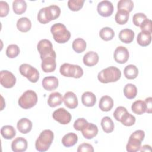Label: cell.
<instances>
[{
    "label": "cell",
    "instance_id": "cell-7",
    "mask_svg": "<svg viewBox=\"0 0 152 152\" xmlns=\"http://www.w3.org/2000/svg\"><path fill=\"white\" fill-rule=\"evenodd\" d=\"M59 71L61 75L66 77L79 78L83 75V70L81 66L68 63L62 64L60 67Z\"/></svg>",
    "mask_w": 152,
    "mask_h": 152
},
{
    "label": "cell",
    "instance_id": "cell-6",
    "mask_svg": "<svg viewBox=\"0 0 152 152\" xmlns=\"http://www.w3.org/2000/svg\"><path fill=\"white\" fill-rule=\"evenodd\" d=\"M37 102V96L35 91L28 90L24 92V93L19 98L18 103L19 106L24 109H28L34 106Z\"/></svg>",
    "mask_w": 152,
    "mask_h": 152
},
{
    "label": "cell",
    "instance_id": "cell-38",
    "mask_svg": "<svg viewBox=\"0 0 152 152\" xmlns=\"http://www.w3.org/2000/svg\"><path fill=\"white\" fill-rule=\"evenodd\" d=\"M118 10H123L130 12L134 8V3L131 0H121L118 2Z\"/></svg>",
    "mask_w": 152,
    "mask_h": 152
},
{
    "label": "cell",
    "instance_id": "cell-32",
    "mask_svg": "<svg viewBox=\"0 0 152 152\" xmlns=\"http://www.w3.org/2000/svg\"><path fill=\"white\" fill-rule=\"evenodd\" d=\"M101 126L103 131L106 133H110L114 129V124L109 116H104L101 121Z\"/></svg>",
    "mask_w": 152,
    "mask_h": 152
},
{
    "label": "cell",
    "instance_id": "cell-42",
    "mask_svg": "<svg viewBox=\"0 0 152 152\" xmlns=\"http://www.w3.org/2000/svg\"><path fill=\"white\" fill-rule=\"evenodd\" d=\"M88 122L87 120L83 118H78L77 120L75 121L73 126L74 128L77 131H81L83 128H84V126L87 125Z\"/></svg>",
    "mask_w": 152,
    "mask_h": 152
},
{
    "label": "cell",
    "instance_id": "cell-30",
    "mask_svg": "<svg viewBox=\"0 0 152 152\" xmlns=\"http://www.w3.org/2000/svg\"><path fill=\"white\" fill-rule=\"evenodd\" d=\"M12 8L14 13L21 15L27 9V4L24 0H15L12 2Z\"/></svg>",
    "mask_w": 152,
    "mask_h": 152
},
{
    "label": "cell",
    "instance_id": "cell-28",
    "mask_svg": "<svg viewBox=\"0 0 152 152\" xmlns=\"http://www.w3.org/2000/svg\"><path fill=\"white\" fill-rule=\"evenodd\" d=\"M125 77L129 80H133L137 78L138 74V69L134 65H128L125 66L124 70Z\"/></svg>",
    "mask_w": 152,
    "mask_h": 152
},
{
    "label": "cell",
    "instance_id": "cell-40",
    "mask_svg": "<svg viewBox=\"0 0 152 152\" xmlns=\"http://www.w3.org/2000/svg\"><path fill=\"white\" fill-rule=\"evenodd\" d=\"M84 3V0H69L68 6L71 11H78L83 8Z\"/></svg>",
    "mask_w": 152,
    "mask_h": 152
},
{
    "label": "cell",
    "instance_id": "cell-39",
    "mask_svg": "<svg viewBox=\"0 0 152 152\" xmlns=\"http://www.w3.org/2000/svg\"><path fill=\"white\" fill-rule=\"evenodd\" d=\"M20 53V49L17 45H10L6 49V55L10 58H14Z\"/></svg>",
    "mask_w": 152,
    "mask_h": 152
},
{
    "label": "cell",
    "instance_id": "cell-44",
    "mask_svg": "<svg viewBox=\"0 0 152 152\" xmlns=\"http://www.w3.org/2000/svg\"><path fill=\"white\" fill-rule=\"evenodd\" d=\"M151 24L152 22L151 20L148 18L145 19L141 24V25L140 26L141 31L147 32L151 34Z\"/></svg>",
    "mask_w": 152,
    "mask_h": 152
},
{
    "label": "cell",
    "instance_id": "cell-43",
    "mask_svg": "<svg viewBox=\"0 0 152 152\" xmlns=\"http://www.w3.org/2000/svg\"><path fill=\"white\" fill-rule=\"evenodd\" d=\"M10 11V7L8 3L5 1H0V16L4 17L8 14Z\"/></svg>",
    "mask_w": 152,
    "mask_h": 152
},
{
    "label": "cell",
    "instance_id": "cell-5",
    "mask_svg": "<svg viewBox=\"0 0 152 152\" xmlns=\"http://www.w3.org/2000/svg\"><path fill=\"white\" fill-rule=\"evenodd\" d=\"M145 137V132L142 130L134 131L129 137L128 142L126 146V151L128 152H136L140 150L141 142Z\"/></svg>",
    "mask_w": 152,
    "mask_h": 152
},
{
    "label": "cell",
    "instance_id": "cell-21",
    "mask_svg": "<svg viewBox=\"0 0 152 152\" xmlns=\"http://www.w3.org/2000/svg\"><path fill=\"white\" fill-rule=\"evenodd\" d=\"M135 33L131 29L124 28L119 33V38L121 42L125 43H131L134 38Z\"/></svg>",
    "mask_w": 152,
    "mask_h": 152
},
{
    "label": "cell",
    "instance_id": "cell-16",
    "mask_svg": "<svg viewBox=\"0 0 152 152\" xmlns=\"http://www.w3.org/2000/svg\"><path fill=\"white\" fill-rule=\"evenodd\" d=\"M27 141L23 137H17L11 143L12 150L14 152H23L27 148Z\"/></svg>",
    "mask_w": 152,
    "mask_h": 152
},
{
    "label": "cell",
    "instance_id": "cell-14",
    "mask_svg": "<svg viewBox=\"0 0 152 152\" xmlns=\"http://www.w3.org/2000/svg\"><path fill=\"white\" fill-rule=\"evenodd\" d=\"M41 67L45 72H53L56 66V56H48L42 59Z\"/></svg>",
    "mask_w": 152,
    "mask_h": 152
},
{
    "label": "cell",
    "instance_id": "cell-47",
    "mask_svg": "<svg viewBox=\"0 0 152 152\" xmlns=\"http://www.w3.org/2000/svg\"><path fill=\"white\" fill-rule=\"evenodd\" d=\"M151 100H152V98L151 97H149L146 98L145 101H144L145 104V106H146V111H145V112L148 113H151V110H152Z\"/></svg>",
    "mask_w": 152,
    "mask_h": 152
},
{
    "label": "cell",
    "instance_id": "cell-34",
    "mask_svg": "<svg viewBox=\"0 0 152 152\" xmlns=\"http://www.w3.org/2000/svg\"><path fill=\"white\" fill-rule=\"evenodd\" d=\"M124 93L127 99H134L137 94V88L134 84L131 83L127 84L124 88Z\"/></svg>",
    "mask_w": 152,
    "mask_h": 152
},
{
    "label": "cell",
    "instance_id": "cell-24",
    "mask_svg": "<svg viewBox=\"0 0 152 152\" xmlns=\"http://www.w3.org/2000/svg\"><path fill=\"white\" fill-rule=\"evenodd\" d=\"M63 102V97L62 94L59 92H53L49 94L48 103L50 107H55L60 105Z\"/></svg>",
    "mask_w": 152,
    "mask_h": 152
},
{
    "label": "cell",
    "instance_id": "cell-9",
    "mask_svg": "<svg viewBox=\"0 0 152 152\" xmlns=\"http://www.w3.org/2000/svg\"><path fill=\"white\" fill-rule=\"evenodd\" d=\"M19 71L23 76L26 77L31 83H36L39 79L38 70L29 64H21L19 67Z\"/></svg>",
    "mask_w": 152,
    "mask_h": 152
},
{
    "label": "cell",
    "instance_id": "cell-15",
    "mask_svg": "<svg viewBox=\"0 0 152 152\" xmlns=\"http://www.w3.org/2000/svg\"><path fill=\"white\" fill-rule=\"evenodd\" d=\"M65 105L69 109H75L77 107L78 101L77 96L72 91H68L65 93L63 98Z\"/></svg>",
    "mask_w": 152,
    "mask_h": 152
},
{
    "label": "cell",
    "instance_id": "cell-37",
    "mask_svg": "<svg viewBox=\"0 0 152 152\" xmlns=\"http://www.w3.org/2000/svg\"><path fill=\"white\" fill-rule=\"evenodd\" d=\"M119 122H121L125 126H130L135 124V118L134 116H133L131 113H128V111H126L121 116Z\"/></svg>",
    "mask_w": 152,
    "mask_h": 152
},
{
    "label": "cell",
    "instance_id": "cell-1",
    "mask_svg": "<svg viewBox=\"0 0 152 152\" xmlns=\"http://www.w3.org/2000/svg\"><path fill=\"white\" fill-rule=\"evenodd\" d=\"M60 14V8L58 5H52L40 10L37 14V20L42 24H46L58 18Z\"/></svg>",
    "mask_w": 152,
    "mask_h": 152
},
{
    "label": "cell",
    "instance_id": "cell-17",
    "mask_svg": "<svg viewBox=\"0 0 152 152\" xmlns=\"http://www.w3.org/2000/svg\"><path fill=\"white\" fill-rule=\"evenodd\" d=\"M43 88L47 91L55 90L59 84L58 80L54 76H48L45 77L42 82Z\"/></svg>",
    "mask_w": 152,
    "mask_h": 152
},
{
    "label": "cell",
    "instance_id": "cell-35",
    "mask_svg": "<svg viewBox=\"0 0 152 152\" xmlns=\"http://www.w3.org/2000/svg\"><path fill=\"white\" fill-rule=\"evenodd\" d=\"M129 18V12L123 10H118L117 12L116 13L115 19V21L120 24H125L128 20Z\"/></svg>",
    "mask_w": 152,
    "mask_h": 152
},
{
    "label": "cell",
    "instance_id": "cell-45",
    "mask_svg": "<svg viewBox=\"0 0 152 152\" xmlns=\"http://www.w3.org/2000/svg\"><path fill=\"white\" fill-rule=\"evenodd\" d=\"M78 152H93L94 148L90 144L82 143L81 144L77 149Z\"/></svg>",
    "mask_w": 152,
    "mask_h": 152
},
{
    "label": "cell",
    "instance_id": "cell-4",
    "mask_svg": "<svg viewBox=\"0 0 152 152\" xmlns=\"http://www.w3.org/2000/svg\"><path fill=\"white\" fill-rule=\"evenodd\" d=\"M50 31L54 40L59 43H64L68 42L71 37V33L65 26L62 23H55L52 26Z\"/></svg>",
    "mask_w": 152,
    "mask_h": 152
},
{
    "label": "cell",
    "instance_id": "cell-31",
    "mask_svg": "<svg viewBox=\"0 0 152 152\" xmlns=\"http://www.w3.org/2000/svg\"><path fill=\"white\" fill-rule=\"evenodd\" d=\"M132 111L137 115H142L146 111V106L144 101L138 100L135 101L131 106Z\"/></svg>",
    "mask_w": 152,
    "mask_h": 152
},
{
    "label": "cell",
    "instance_id": "cell-25",
    "mask_svg": "<svg viewBox=\"0 0 152 152\" xmlns=\"http://www.w3.org/2000/svg\"><path fill=\"white\" fill-rule=\"evenodd\" d=\"M78 141V136L74 132H69L65 134L62 138V143L66 147L74 145Z\"/></svg>",
    "mask_w": 152,
    "mask_h": 152
},
{
    "label": "cell",
    "instance_id": "cell-18",
    "mask_svg": "<svg viewBox=\"0 0 152 152\" xmlns=\"http://www.w3.org/2000/svg\"><path fill=\"white\" fill-rule=\"evenodd\" d=\"M81 131L84 138L87 139H92L97 135L98 133V128L96 125L88 122Z\"/></svg>",
    "mask_w": 152,
    "mask_h": 152
},
{
    "label": "cell",
    "instance_id": "cell-26",
    "mask_svg": "<svg viewBox=\"0 0 152 152\" xmlns=\"http://www.w3.org/2000/svg\"><path fill=\"white\" fill-rule=\"evenodd\" d=\"M17 27L21 32H27L31 27V22L27 17H21L17 22Z\"/></svg>",
    "mask_w": 152,
    "mask_h": 152
},
{
    "label": "cell",
    "instance_id": "cell-33",
    "mask_svg": "<svg viewBox=\"0 0 152 152\" xmlns=\"http://www.w3.org/2000/svg\"><path fill=\"white\" fill-rule=\"evenodd\" d=\"M86 46H87L86 42L82 38L75 39L73 41L72 44V47L73 50L78 53L83 52L86 50Z\"/></svg>",
    "mask_w": 152,
    "mask_h": 152
},
{
    "label": "cell",
    "instance_id": "cell-46",
    "mask_svg": "<svg viewBox=\"0 0 152 152\" xmlns=\"http://www.w3.org/2000/svg\"><path fill=\"white\" fill-rule=\"evenodd\" d=\"M126 111H127V110H126V109L125 107L119 106V107H116V109L114 111V112H113V117L115 118V119L116 121H119L121 116Z\"/></svg>",
    "mask_w": 152,
    "mask_h": 152
},
{
    "label": "cell",
    "instance_id": "cell-29",
    "mask_svg": "<svg viewBox=\"0 0 152 152\" xmlns=\"http://www.w3.org/2000/svg\"><path fill=\"white\" fill-rule=\"evenodd\" d=\"M1 134L5 139L11 140L15 136L16 131L11 125H4L1 129Z\"/></svg>",
    "mask_w": 152,
    "mask_h": 152
},
{
    "label": "cell",
    "instance_id": "cell-13",
    "mask_svg": "<svg viewBox=\"0 0 152 152\" xmlns=\"http://www.w3.org/2000/svg\"><path fill=\"white\" fill-rule=\"evenodd\" d=\"M113 57L116 62L122 64H125L129 59V52L125 47L118 46L115 50Z\"/></svg>",
    "mask_w": 152,
    "mask_h": 152
},
{
    "label": "cell",
    "instance_id": "cell-8",
    "mask_svg": "<svg viewBox=\"0 0 152 152\" xmlns=\"http://www.w3.org/2000/svg\"><path fill=\"white\" fill-rule=\"evenodd\" d=\"M37 49L39 52L41 59L48 56H56L51 42L48 39L40 40L37 45Z\"/></svg>",
    "mask_w": 152,
    "mask_h": 152
},
{
    "label": "cell",
    "instance_id": "cell-11",
    "mask_svg": "<svg viewBox=\"0 0 152 152\" xmlns=\"http://www.w3.org/2000/svg\"><path fill=\"white\" fill-rule=\"evenodd\" d=\"M53 118L62 125H66L70 122L72 116L69 112L63 107L55 110L52 114Z\"/></svg>",
    "mask_w": 152,
    "mask_h": 152
},
{
    "label": "cell",
    "instance_id": "cell-23",
    "mask_svg": "<svg viewBox=\"0 0 152 152\" xmlns=\"http://www.w3.org/2000/svg\"><path fill=\"white\" fill-rule=\"evenodd\" d=\"M81 102L84 106L92 107L96 102V97L92 92L86 91L82 94Z\"/></svg>",
    "mask_w": 152,
    "mask_h": 152
},
{
    "label": "cell",
    "instance_id": "cell-48",
    "mask_svg": "<svg viewBox=\"0 0 152 152\" xmlns=\"http://www.w3.org/2000/svg\"><path fill=\"white\" fill-rule=\"evenodd\" d=\"M140 150L141 151H150L151 149V147L149 145H144L142 147H140Z\"/></svg>",
    "mask_w": 152,
    "mask_h": 152
},
{
    "label": "cell",
    "instance_id": "cell-12",
    "mask_svg": "<svg viewBox=\"0 0 152 152\" xmlns=\"http://www.w3.org/2000/svg\"><path fill=\"white\" fill-rule=\"evenodd\" d=\"M99 14L104 17L110 16L113 11V5L110 1H102L100 2L97 7Z\"/></svg>",
    "mask_w": 152,
    "mask_h": 152
},
{
    "label": "cell",
    "instance_id": "cell-10",
    "mask_svg": "<svg viewBox=\"0 0 152 152\" xmlns=\"http://www.w3.org/2000/svg\"><path fill=\"white\" fill-rule=\"evenodd\" d=\"M1 84L6 88H10L16 83V78L14 75L7 70H2L0 72Z\"/></svg>",
    "mask_w": 152,
    "mask_h": 152
},
{
    "label": "cell",
    "instance_id": "cell-3",
    "mask_svg": "<svg viewBox=\"0 0 152 152\" xmlns=\"http://www.w3.org/2000/svg\"><path fill=\"white\" fill-rule=\"evenodd\" d=\"M53 132L50 129L43 130L35 142L36 149L40 152L47 151L53 140Z\"/></svg>",
    "mask_w": 152,
    "mask_h": 152
},
{
    "label": "cell",
    "instance_id": "cell-19",
    "mask_svg": "<svg viewBox=\"0 0 152 152\" xmlns=\"http://www.w3.org/2000/svg\"><path fill=\"white\" fill-rule=\"evenodd\" d=\"M99 57L98 54L93 51L87 52L83 56V63L87 66H93L99 62Z\"/></svg>",
    "mask_w": 152,
    "mask_h": 152
},
{
    "label": "cell",
    "instance_id": "cell-41",
    "mask_svg": "<svg viewBox=\"0 0 152 152\" xmlns=\"http://www.w3.org/2000/svg\"><path fill=\"white\" fill-rule=\"evenodd\" d=\"M147 18V16L144 13H136L133 15L132 21L134 25L140 27L143 21Z\"/></svg>",
    "mask_w": 152,
    "mask_h": 152
},
{
    "label": "cell",
    "instance_id": "cell-27",
    "mask_svg": "<svg viewBox=\"0 0 152 152\" xmlns=\"http://www.w3.org/2000/svg\"><path fill=\"white\" fill-rule=\"evenodd\" d=\"M137 43L139 45L145 47L149 45L151 41V34L147 32L141 31L138 33L137 39Z\"/></svg>",
    "mask_w": 152,
    "mask_h": 152
},
{
    "label": "cell",
    "instance_id": "cell-2",
    "mask_svg": "<svg viewBox=\"0 0 152 152\" xmlns=\"http://www.w3.org/2000/svg\"><path fill=\"white\" fill-rule=\"evenodd\" d=\"M121 76V72L119 68L115 66H109L102 69L97 75L99 81L102 83L116 82Z\"/></svg>",
    "mask_w": 152,
    "mask_h": 152
},
{
    "label": "cell",
    "instance_id": "cell-36",
    "mask_svg": "<svg viewBox=\"0 0 152 152\" xmlns=\"http://www.w3.org/2000/svg\"><path fill=\"white\" fill-rule=\"evenodd\" d=\"M99 36L102 40L104 41H109L113 38L115 36V32L112 28L105 27L100 30Z\"/></svg>",
    "mask_w": 152,
    "mask_h": 152
},
{
    "label": "cell",
    "instance_id": "cell-20",
    "mask_svg": "<svg viewBox=\"0 0 152 152\" xmlns=\"http://www.w3.org/2000/svg\"><path fill=\"white\" fill-rule=\"evenodd\" d=\"M17 128L21 133L27 134L32 129V122L27 118H21L17 122Z\"/></svg>",
    "mask_w": 152,
    "mask_h": 152
},
{
    "label": "cell",
    "instance_id": "cell-22",
    "mask_svg": "<svg viewBox=\"0 0 152 152\" xmlns=\"http://www.w3.org/2000/svg\"><path fill=\"white\" fill-rule=\"evenodd\" d=\"M113 106V100L109 96H103L99 101V107L101 110L108 112L112 109Z\"/></svg>",
    "mask_w": 152,
    "mask_h": 152
}]
</instances>
